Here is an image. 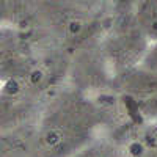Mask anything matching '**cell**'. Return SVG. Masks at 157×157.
<instances>
[{
  "mask_svg": "<svg viewBox=\"0 0 157 157\" xmlns=\"http://www.w3.org/2000/svg\"><path fill=\"white\" fill-rule=\"evenodd\" d=\"M91 126L88 105L78 101H66L50 113L43 127L41 141L52 154H66L78 145Z\"/></svg>",
  "mask_w": 157,
  "mask_h": 157,
  "instance_id": "cell-1",
  "label": "cell"
},
{
  "mask_svg": "<svg viewBox=\"0 0 157 157\" xmlns=\"http://www.w3.org/2000/svg\"><path fill=\"white\" fill-rule=\"evenodd\" d=\"M137 22L143 33L157 39V2L143 3L137 11Z\"/></svg>",
  "mask_w": 157,
  "mask_h": 157,
  "instance_id": "cell-2",
  "label": "cell"
}]
</instances>
